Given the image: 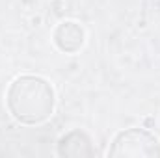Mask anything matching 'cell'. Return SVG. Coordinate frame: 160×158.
<instances>
[{"label":"cell","instance_id":"cell-2","mask_svg":"<svg viewBox=\"0 0 160 158\" xmlns=\"http://www.w3.org/2000/svg\"><path fill=\"white\" fill-rule=\"evenodd\" d=\"M108 156L155 158L160 156V140L149 130L130 126L118 132L108 147Z\"/></svg>","mask_w":160,"mask_h":158},{"label":"cell","instance_id":"cell-1","mask_svg":"<svg viewBox=\"0 0 160 158\" xmlns=\"http://www.w3.org/2000/svg\"><path fill=\"white\" fill-rule=\"evenodd\" d=\"M6 106L21 125H41L54 114L56 93L50 82L36 75H21L8 86Z\"/></svg>","mask_w":160,"mask_h":158},{"label":"cell","instance_id":"cell-4","mask_svg":"<svg viewBox=\"0 0 160 158\" xmlns=\"http://www.w3.org/2000/svg\"><path fill=\"white\" fill-rule=\"evenodd\" d=\"M58 155L60 156H91L93 147L91 140L82 130H71L63 134L58 141Z\"/></svg>","mask_w":160,"mask_h":158},{"label":"cell","instance_id":"cell-3","mask_svg":"<svg viewBox=\"0 0 160 158\" xmlns=\"http://www.w3.org/2000/svg\"><path fill=\"white\" fill-rule=\"evenodd\" d=\"M86 39V34H84V28L80 26L78 22L75 21H63L56 26L54 34H52V41L54 45L65 52V54H75L77 50L82 48Z\"/></svg>","mask_w":160,"mask_h":158}]
</instances>
